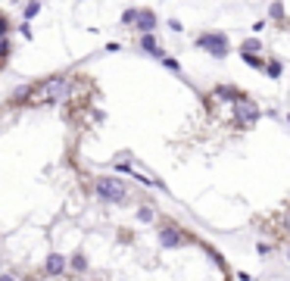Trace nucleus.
I'll return each instance as SVG.
<instances>
[{
    "label": "nucleus",
    "mask_w": 290,
    "mask_h": 281,
    "mask_svg": "<svg viewBox=\"0 0 290 281\" xmlns=\"http://www.w3.org/2000/svg\"><path fill=\"white\" fill-rule=\"evenodd\" d=\"M97 203L66 259V281H237L209 237L134 194L119 178L94 181Z\"/></svg>",
    "instance_id": "f257e3e1"
},
{
    "label": "nucleus",
    "mask_w": 290,
    "mask_h": 281,
    "mask_svg": "<svg viewBox=\"0 0 290 281\" xmlns=\"http://www.w3.org/2000/svg\"><path fill=\"white\" fill-rule=\"evenodd\" d=\"M153 25H156L153 13H138V28H141V31H153Z\"/></svg>",
    "instance_id": "f03ea898"
},
{
    "label": "nucleus",
    "mask_w": 290,
    "mask_h": 281,
    "mask_svg": "<svg viewBox=\"0 0 290 281\" xmlns=\"http://www.w3.org/2000/svg\"><path fill=\"white\" fill-rule=\"evenodd\" d=\"M271 16H275V19H284V3H271Z\"/></svg>",
    "instance_id": "7ed1b4c3"
}]
</instances>
